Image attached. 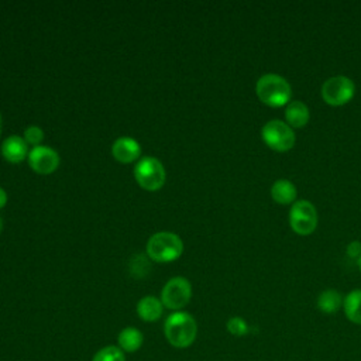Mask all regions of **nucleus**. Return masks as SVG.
I'll return each mask as SVG.
<instances>
[{
    "label": "nucleus",
    "mask_w": 361,
    "mask_h": 361,
    "mask_svg": "<svg viewBox=\"0 0 361 361\" xmlns=\"http://www.w3.org/2000/svg\"><path fill=\"white\" fill-rule=\"evenodd\" d=\"M183 252V243L175 233L159 231L149 237L147 243V255L155 262H171Z\"/></svg>",
    "instance_id": "nucleus-3"
},
{
    "label": "nucleus",
    "mask_w": 361,
    "mask_h": 361,
    "mask_svg": "<svg viewBox=\"0 0 361 361\" xmlns=\"http://www.w3.org/2000/svg\"><path fill=\"white\" fill-rule=\"evenodd\" d=\"M344 298L336 289H324L316 300L317 309L324 314H333L343 306Z\"/></svg>",
    "instance_id": "nucleus-15"
},
{
    "label": "nucleus",
    "mask_w": 361,
    "mask_h": 361,
    "mask_svg": "<svg viewBox=\"0 0 361 361\" xmlns=\"http://www.w3.org/2000/svg\"><path fill=\"white\" fill-rule=\"evenodd\" d=\"M192 298V286L183 276L171 278L162 288L161 302L171 310H179L185 307Z\"/></svg>",
    "instance_id": "nucleus-8"
},
{
    "label": "nucleus",
    "mask_w": 361,
    "mask_h": 361,
    "mask_svg": "<svg viewBox=\"0 0 361 361\" xmlns=\"http://www.w3.org/2000/svg\"><path fill=\"white\" fill-rule=\"evenodd\" d=\"M227 331L231 334V336H235V337H243L245 334H248L250 331V326L248 323L240 317V316H234V317H230L227 320Z\"/></svg>",
    "instance_id": "nucleus-19"
},
{
    "label": "nucleus",
    "mask_w": 361,
    "mask_h": 361,
    "mask_svg": "<svg viewBox=\"0 0 361 361\" xmlns=\"http://www.w3.org/2000/svg\"><path fill=\"white\" fill-rule=\"evenodd\" d=\"M258 99L269 107H282L290 102L292 87L289 82L278 73L262 75L255 85Z\"/></svg>",
    "instance_id": "nucleus-2"
},
{
    "label": "nucleus",
    "mask_w": 361,
    "mask_h": 361,
    "mask_svg": "<svg viewBox=\"0 0 361 361\" xmlns=\"http://www.w3.org/2000/svg\"><path fill=\"white\" fill-rule=\"evenodd\" d=\"M28 164L34 172L48 175L56 171L59 165V155L49 147L37 145L28 152Z\"/></svg>",
    "instance_id": "nucleus-9"
},
{
    "label": "nucleus",
    "mask_w": 361,
    "mask_h": 361,
    "mask_svg": "<svg viewBox=\"0 0 361 361\" xmlns=\"http://www.w3.org/2000/svg\"><path fill=\"white\" fill-rule=\"evenodd\" d=\"M113 157L121 164H130L135 161L141 154L140 144L130 137H120L111 147Z\"/></svg>",
    "instance_id": "nucleus-10"
},
{
    "label": "nucleus",
    "mask_w": 361,
    "mask_h": 361,
    "mask_svg": "<svg viewBox=\"0 0 361 361\" xmlns=\"http://www.w3.org/2000/svg\"><path fill=\"white\" fill-rule=\"evenodd\" d=\"M130 271L135 278H142L148 272V261L144 255H134L130 261Z\"/></svg>",
    "instance_id": "nucleus-20"
},
{
    "label": "nucleus",
    "mask_w": 361,
    "mask_h": 361,
    "mask_svg": "<svg viewBox=\"0 0 361 361\" xmlns=\"http://www.w3.org/2000/svg\"><path fill=\"white\" fill-rule=\"evenodd\" d=\"M1 226H3V221H1V217H0V231H1Z\"/></svg>",
    "instance_id": "nucleus-26"
},
{
    "label": "nucleus",
    "mask_w": 361,
    "mask_h": 361,
    "mask_svg": "<svg viewBox=\"0 0 361 361\" xmlns=\"http://www.w3.org/2000/svg\"><path fill=\"white\" fill-rule=\"evenodd\" d=\"M42 138H44V133L37 126H30L24 130V140H25L27 144H31V145L37 147V145H39Z\"/></svg>",
    "instance_id": "nucleus-21"
},
{
    "label": "nucleus",
    "mask_w": 361,
    "mask_h": 361,
    "mask_svg": "<svg viewBox=\"0 0 361 361\" xmlns=\"http://www.w3.org/2000/svg\"><path fill=\"white\" fill-rule=\"evenodd\" d=\"M357 264H358V268H360V269H361V257H360V258H358V259H357Z\"/></svg>",
    "instance_id": "nucleus-24"
},
{
    "label": "nucleus",
    "mask_w": 361,
    "mask_h": 361,
    "mask_svg": "<svg viewBox=\"0 0 361 361\" xmlns=\"http://www.w3.org/2000/svg\"><path fill=\"white\" fill-rule=\"evenodd\" d=\"M134 176L137 183L142 189L154 192L164 186L166 179V172L164 165L157 158L144 157L137 162L134 168Z\"/></svg>",
    "instance_id": "nucleus-5"
},
{
    "label": "nucleus",
    "mask_w": 361,
    "mask_h": 361,
    "mask_svg": "<svg viewBox=\"0 0 361 361\" xmlns=\"http://www.w3.org/2000/svg\"><path fill=\"white\" fill-rule=\"evenodd\" d=\"M354 93H355L354 82L344 75L331 76L322 86L323 100L327 104L334 107L347 104L354 97Z\"/></svg>",
    "instance_id": "nucleus-6"
},
{
    "label": "nucleus",
    "mask_w": 361,
    "mask_h": 361,
    "mask_svg": "<svg viewBox=\"0 0 361 361\" xmlns=\"http://www.w3.org/2000/svg\"><path fill=\"white\" fill-rule=\"evenodd\" d=\"M271 197L278 204L295 203L296 186L288 179H276L271 186Z\"/></svg>",
    "instance_id": "nucleus-14"
},
{
    "label": "nucleus",
    "mask_w": 361,
    "mask_h": 361,
    "mask_svg": "<svg viewBox=\"0 0 361 361\" xmlns=\"http://www.w3.org/2000/svg\"><path fill=\"white\" fill-rule=\"evenodd\" d=\"M309 107L300 100H290L285 109L286 124L292 128H302L309 123Z\"/></svg>",
    "instance_id": "nucleus-12"
},
{
    "label": "nucleus",
    "mask_w": 361,
    "mask_h": 361,
    "mask_svg": "<svg viewBox=\"0 0 361 361\" xmlns=\"http://www.w3.org/2000/svg\"><path fill=\"white\" fill-rule=\"evenodd\" d=\"M343 309L345 317L351 323L361 326V289H354L345 295Z\"/></svg>",
    "instance_id": "nucleus-17"
},
{
    "label": "nucleus",
    "mask_w": 361,
    "mask_h": 361,
    "mask_svg": "<svg viewBox=\"0 0 361 361\" xmlns=\"http://www.w3.org/2000/svg\"><path fill=\"white\" fill-rule=\"evenodd\" d=\"M7 203V195H6V190L3 188H0V209H3Z\"/></svg>",
    "instance_id": "nucleus-23"
},
{
    "label": "nucleus",
    "mask_w": 361,
    "mask_h": 361,
    "mask_svg": "<svg viewBox=\"0 0 361 361\" xmlns=\"http://www.w3.org/2000/svg\"><path fill=\"white\" fill-rule=\"evenodd\" d=\"M261 138L274 151L285 152L293 148L296 137L290 126L282 120H269L261 128Z\"/></svg>",
    "instance_id": "nucleus-4"
},
{
    "label": "nucleus",
    "mask_w": 361,
    "mask_h": 361,
    "mask_svg": "<svg viewBox=\"0 0 361 361\" xmlns=\"http://www.w3.org/2000/svg\"><path fill=\"white\" fill-rule=\"evenodd\" d=\"M118 348L126 353H135L141 348L144 337L137 327H126L118 333L117 337Z\"/></svg>",
    "instance_id": "nucleus-16"
},
{
    "label": "nucleus",
    "mask_w": 361,
    "mask_h": 361,
    "mask_svg": "<svg viewBox=\"0 0 361 361\" xmlns=\"http://www.w3.org/2000/svg\"><path fill=\"white\" fill-rule=\"evenodd\" d=\"M347 254L351 258H357L358 259L361 257V243L360 241H351L347 245Z\"/></svg>",
    "instance_id": "nucleus-22"
},
{
    "label": "nucleus",
    "mask_w": 361,
    "mask_h": 361,
    "mask_svg": "<svg viewBox=\"0 0 361 361\" xmlns=\"http://www.w3.org/2000/svg\"><path fill=\"white\" fill-rule=\"evenodd\" d=\"M28 154V147L24 138L18 135H10L4 140L1 145V155L6 161L11 164H18L25 159Z\"/></svg>",
    "instance_id": "nucleus-11"
},
{
    "label": "nucleus",
    "mask_w": 361,
    "mask_h": 361,
    "mask_svg": "<svg viewBox=\"0 0 361 361\" xmlns=\"http://www.w3.org/2000/svg\"><path fill=\"white\" fill-rule=\"evenodd\" d=\"M1 128H3V121H1V114H0V134H1Z\"/></svg>",
    "instance_id": "nucleus-25"
},
{
    "label": "nucleus",
    "mask_w": 361,
    "mask_h": 361,
    "mask_svg": "<svg viewBox=\"0 0 361 361\" xmlns=\"http://www.w3.org/2000/svg\"><path fill=\"white\" fill-rule=\"evenodd\" d=\"M92 361H126V355L118 345H106L93 355Z\"/></svg>",
    "instance_id": "nucleus-18"
},
{
    "label": "nucleus",
    "mask_w": 361,
    "mask_h": 361,
    "mask_svg": "<svg viewBox=\"0 0 361 361\" xmlns=\"http://www.w3.org/2000/svg\"><path fill=\"white\" fill-rule=\"evenodd\" d=\"M289 226L299 235H309L317 227V210L309 200H298L289 210Z\"/></svg>",
    "instance_id": "nucleus-7"
},
{
    "label": "nucleus",
    "mask_w": 361,
    "mask_h": 361,
    "mask_svg": "<svg viewBox=\"0 0 361 361\" xmlns=\"http://www.w3.org/2000/svg\"><path fill=\"white\" fill-rule=\"evenodd\" d=\"M164 305L155 296H144L137 303V314L144 322H157L162 316Z\"/></svg>",
    "instance_id": "nucleus-13"
},
{
    "label": "nucleus",
    "mask_w": 361,
    "mask_h": 361,
    "mask_svg": "<svg viewBox=\"0 0 361 361\" xmlns=\"http://www.w3.org/2000/svg\"><path fill=\"white\" fill-rule=\"evenodd\" d=\"M164 334L172 347L186 348L196 340L197 323L186 312H173L164 323Z\"/></svg>",
    "instance_id": "nucleus-1"
}]
</instances>
